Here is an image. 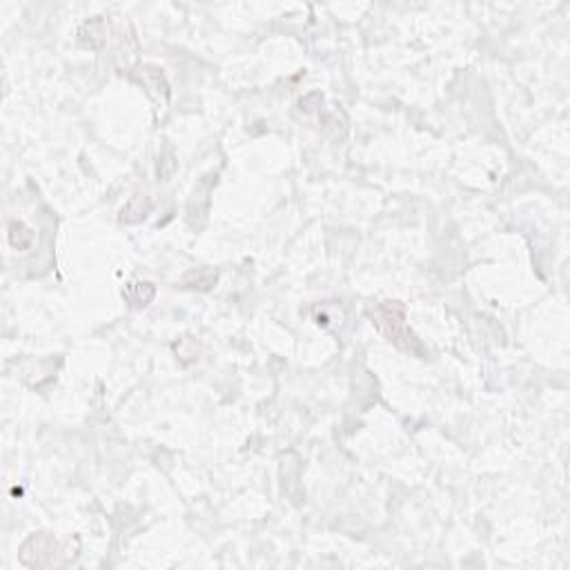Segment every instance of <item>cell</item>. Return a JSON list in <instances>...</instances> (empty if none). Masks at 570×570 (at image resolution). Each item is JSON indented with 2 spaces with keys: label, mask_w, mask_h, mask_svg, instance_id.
Returning a JSON list of instances; mask_svg holds the SVG:
<instances>
[{
  "label": "cell",
  "mask_w": 570,
  "mask_h": 570,
  "mask_svg": "<svg viewBox=\"0 0 570 570\" xmlns=\"http://www.w3.org/2000/svg\"><path fill=\"white\" fill-rule=\"evenodd\" d=\"M370 321L379 330V332L388 339L392 345H397L399 350H406L410 355H421L424 347H421L419 339L408 330L406 323V307L399 301H383L377 303L370 310Z\"/></svg>",
  "instance_id": "6da1fadb"
},
{
  "label": "cell",
  "mask_w": 570,
  "mask_h": 570,
  "mask_svg": "<svg viewBox=\"0 0 570 570\" xmlns=\"http://www.w3.org/2000/svg\"><path fill=\"white\" fill-rule=\"evenodd\" d=\"M21 559L27 566L36 568H49V566H63L71 559L69 553L61 548V544L49 535H34L21 548Z\"/></svg>",
  "instance_id": "7a4b0ae2"
},
{
  "label": "cell",
  "mask_w": 570,
  "mask_h": 570,
  "mask_svg": "<svg viewBox=\"0 0 570 570\" xmlns=\"http://www.w3.org/2000/svg\"><path fill=\"white\" fill-rule=\"evenodd\" d=\"M150 210H152V200L147 196L136 194L127 200V205L121 210V220H125V223H138V220H143L147 216Z\"/></svg>",
  "instance_id": "3957f363"
},
{
  "label": "cell",
  "mask_w": 570,
  "mask_h": 570,
  "mask_svg": "<svg viewBox=\"0 0 570 570\" xmlns=\"http://www.w3.org/2000/svg\"><path fill=\"white\" fill-rule=\"evenodd\" d=\"M154 292L156 290H154L152 283H130L123 294H125V299L130 301V305L143 307V305H147V303L154 299Z\"/></svg>",
  "instance_id": "277c9868"
},
{
  "label": "cell",
  "mask_w": 570,
  "mask_h": 570,
  "mask_svg": "<svg viewBox=\"0 0 570 570\" xmlns=\"http://www.w3.org/2000/svg\"><path fill=\"white\" fill-rule=\"evenodd\" d=\"M216 283V272L212 270H198V272H192L190 277L185 279V285L188 287H198V290H210L212 285Z\"/></svg>",
  "instance_id": "5b68a950"
}]
</instances>
